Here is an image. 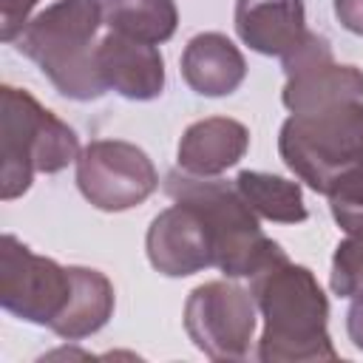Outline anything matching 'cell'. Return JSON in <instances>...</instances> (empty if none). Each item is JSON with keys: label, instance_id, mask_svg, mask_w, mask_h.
<instances>
[{"label": "cell", "instance_id": "cell-2", "mask_svg": "<svg viewBox=\"0 0 363 363\" xmlns=\"http://www.w3.org/2000/svg\"><path fill=\"white\" fill-rule=\"evenodd\" d=\"M102 23V0H57L26 23L14 37V48L48 77L60 96L94 102L108 91L96 71Z\"/></svg>", "mask_w": 363, "mask_h": 363}, {"label": "cell", "instance_id": "cell-8", "mask_svg": "<svg viewBox=\"0 0 363 363\" xmlns=\"http://www.w3.org/2000/svg\"><path fill=\"white\" fill-rule=\"evenodd\" d=\"M77 187L96 210L125 213L145 204L156 193L159 173L153 159L139 145L122 139H94L79 150Z\"/></svg>", "mask_w": 363, "mask_h": 363}, {"label": "cell", "instance_id": "cell-14", "mask_svg": "<svg viewBox=\"0 0 363 363\" xmlns=\"http://www.w3.org/2000/svg\"><path fill=\"white\" fill-rule=\"evenodd\" d=\"M182 79L199 96H230L247 77V60L221 31H201L182 51Z\"/></svg>", "mask_w": 363, "mask_h": 363}, {"label": "cell", "instance_id": "cell-15", "mask_svg": "<svg viewBox=\"0 0 363 363\" xmlns=\"http://www.w3.org/2000/svg\"><path fill=\"white\" fill-rule=\"evenodd\" d=\"M74 301L65 318L54 326V335H60L62 340H82L96 335L113 318L116 306V292L105 272L91 267H74Z\"/></svg>", "mask_w": 363, "mask_h": 363}, {"label": "cell", "instance_id": "cell-6", "mask_svg": "<svg viewBox=\"0 0 363 363\" xmlns=\"http://www.w3.org/2000/svg\"><path fill=\"white\" fill-rule=\"evenodd\" d=\"M74 267L37 255L17 235L6 233L0 244V303L20 320L54 326L65 318L74 301Z\"/></svg>", "mask_w": 363, "mask_h": 363}, {"label": "cell", "instance_id": "cell-21", "mask_svg": "<svg viewBox=\"0 0 363 363\" xmlns=\"http://www.w3.org/2000/svg\"><path fill=\"white\" fill-rule=\"evenodd\" d=\"M332 9L346 31L363 37V0H332Z\"/></svg>", "mask_w": 363, "mask_h": 363}, {"label": "cell", "instance_id": "cell-9", "mask_svg": "<svg viewBox=\"0 0 363 363\" xmlns=\"http://www.w3.org/2000/svg\"><path fill=\"white\" fill-rule=\"evenodd\" d=\"M281 102L289 113L315 111L343 99H363V71L357 65L335 62L332 45L323 34L309 31L306 40L284 60Z\"/></svg>", "mask_w": 363, "mask_h": 363}, {"label": "cell", "instance_id": "cell-20", "mask_svg": "<svg viewBox=\"0 0 363 363\" xmlns=\"http://www.w3.org/2000/svg\"><path fill=\"white\" fill-rule=\"evenodd\" d=\"M37 3L40 0H0V37L6 43H14V37L26 28Z\"/></svg>", "mask_w": 363, "mask_h": 363}, {"label": "cell", "instance_id": "cell-18", "mask_svg": "<svg viewBox=\"0 0 363 363\" xmlns=\"http://www.w3.org/2000/svg\"><path fill=\"white\" fill-rule=\"evenodd\" d=\"M335 224L349 233H363V159L349 164L326 190Z\"/></svg>", "mask_w": 363, "mask_h": 363}, {"label": "cell", "instance_id": "cell-7", "mask_svg": "<svg viewBox=\"0 0 363 363\" xmlns=\"http://www.w3.org/2000/svg\"><path fill=\"white\" fill-rule=\"evenodd\" d=\"M184 332L210 360H244L255 340L258 306L233 281H204L184 301Z\"/></svg>", "mask_w": 363, "mask_h": 363}, {"label": "cell", "instance_id": "cell-17", "mask_svg": "<svg viewBox=\"0 0 363 363\" xmlns=\"http://www.w3.org/2000/svg\"><path fill=\"white\" fill-rule=\"evenodd\" d=\"M105 26L116 34L159 45L179 28L176 0H102Z\"/></svg>", "mask_w": 363, "mask_h": 363}, {"label": "cell", "instance_id": "cell-4", "mask_svg": "<svg viewBox=\"0 0 363 363\" xmlns=\"http://www.w3.org/2000/svg\"><path fill=\"white\" fill-rule=\"evenodd\" d=\"M79 159L77 130L28 91L0 88V196L20 199L37 173H60Z\"/></svg>", "mask_w": 363, "mask_h": 363}, {"label": "cell", "instance_id": "cell-11", "mask_svg": "<svg viewBox=\"0 0 363 363\" xmlns=\"http://www.w3.org/2000/svg\"><path fill=\"white\" fill-rule=\"evenodd\" d=\"M96 71L108 91L130 102H150L164 91V60L159 48L116 31H108L96 43Z\"/></svg>", "mask_w": 363, "mask_h": 363}, {"label": "cell", "instance_id": "cell-5", "mask_svg": "<svg viewBox=\"0 0 363 363\" xmlns=\"http://www.w3.org/2000/svg\"><path fill=\"white\" fill-rule=\"evenodd\" d=\"M278 153L298 182L326 196L329 184L363 159V99L292 113L281 125Z\"/></svg>", "mask_w": 363, "mask_h": 363}, {"label": "cell", "instance_id": "cell-22", "mask_svg": "<svg viewBox=\"0 0 363 363\" xmlns=\"http://www.w3.org/2000/svg\"><path fill=\"white\" fill-rule=\"evenodd\" d=\"M346 335L354 349L363 352V292L352 298V306L346 312Z\"/></svg>", "mask_w": 363, "mask_h": 363}, {"label": "cell", "instance_id": "cell-19", "mask_svg": "<svg viewBox=\"0 0 363 363\" xmlns=\"http://www.w3.org/2000/svg\"><path fill=\"white\" fill-rule=\"evenodd\" d=\"M329 286L337 298H354L363 292V233H349L335 247Z\"/></svg>", "mask_w": 363, "mask_h": 363}, {"label": "cell", "instance_id": "cell-12", "mask_svg": "<svg viewBox=\"0 0 363 363\" xmlns=\"http://www.w3.org/2000/svg\"><path fill=\"white\" fill-rule=\"evenodd\" d=\"M233 23L244 45L281 60L309 34L303 0H235Z\"/></svg>", "mask_w": 363, "mask_h": 363}, {"label": "cell", "instance_id": "cell-13", "mask_svg": "<svg viewBox=\"0 0 363 363\" xmlns=\"http://www.w3.org/2000/svg\"><path fill=\"white\" fill-rule=\"evenodd\" d=\"M250 147V130L230 116H207L184 128L176 162L190 176H221L235 167Z\"/></svg>", "mask_w": 363, "mask_h": 363}, {"label": "cell", "instance_id": "cell-16", "mask_svg": "<svg viewBox=\"0 0 363 363\" xmlns=\"http://www.w3.org/2000/svg\"><path fill=\"white\" fill-rule=\"evenodd\" d=\"M233 184L258 218H267L275 224H301L309 218L303 190L292 179L261 173V170H241L233 179Z\"/></svg>", "mask_w": 363, "mask_h": 363}, {"label": "cell", "instance_id": "cell-10", "mask_svg": "<svg viewBox=\"0 0 363 363\" xmlns=\"http://www.w3.org/2000/svg\"><path fill=\"white\" fill-rule=\"evenodd\" d=\"M145 252L150 267L167 278H187L216 267L213 233L204 216L187 201L170 204L150 221Z\"/></svg>", "mask_w": 363, "mask_h": 363}, {"label": "cell", "instance_id": "cell-3", "mask_svg": "<svg viewBox=\"0 0 363 363\" xmlns=\"http://www.w3.org/2000/svg\"><path fill=\"white\" fill-rule=\"evenodd\" d=\"M164 193L173 201L193 204L204 216L216 244V269L224 278H252L264 267L286 258L284 247L261 230L258 216L233 182L221 176H190L176 167L164 176Z\"/></svg>", "mask_w": 363, "mask_h": 363}, {"label": "cell", "instance_id": "cell-1", "mask_svg": "<svg viewBox=\"0 0 363 363\" xmlns=\"http://www.w3.org/2000/svg\"><path fill=\"white\" fill-rule=\"evenodd\" d=\"M250 292L264 318L255 349L261 363L337 360L329 337V301L309 267L281 258L250 278Z\"/></svg>", "mask_w": 363, "mask_h": 363}]
</instances>
